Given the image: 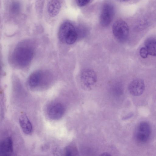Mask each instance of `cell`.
Instances as JSON below:
<instances>
[{
  "mask_svg": "<svg viewBox=\"0 0 156 156\" xmlns=\"http://www.w3.org/2000/svg\"><path fill=\"white\" fill-rule=\"evenodd\" d=\"M82 85L85 88H90L96 83L97 76L95 72L90 69H86L82 72L80 77Z\"/></svg>",
  "mask_w": 156,
  "mask_h": 156,
  "instance_id": "52a82bcc",
  "label": "cell"
},
{
  "mask_svg": "<svg viewBox=\"0 0 156 156\" xmlns=\"http://www.w3.org/2000/svg\"><path fill=\"white\" fill-rule=\"evenodd\" d=\"M118 0L121 2H126L130 0Z\"/></svg>",
  "mask_w": 156,
  "mask_h": 156,
  "instance_id": "e0dca14e",
  "label": "cell"
},
{
  "mask_svg": "<svg viewBox=\"0 0 156 156\" xmlns=\"http://www.w3.org/2000/svg\"><path fill=\"white\" fill-rule=\"evenodd\" d=\"M90 0H76V3L79 7H83L87 5Z\"/></svg>",
  "mask_w": 156,
  "mask_h": 156,
  "instance_id": "2e32d148",
  "label": "cell"
},
{
  "mask_svg": "<svg viewBox=\"0 0 156 156\" xmlns=\"http://www.w3.org/2000/svg\"><path fill=\"white\" fill-rule=\"evenodd\" d=\"M13 152V142L12 138L8 137L1 142L0 145V153L1 155L9 156Z\"/></svg>",
  "mask_w": 156,
  "mask_h": 156,
  "instance_id": "30bf717a",
  "label": "cell"
},
{
  "mask_svg": "<svg viewBox=\"0 0 156 156\" xmlns=\"http://www.w3.org/2000/svg\"><path fill=\"white\" fill-rule=\"evenodd\" d=\"M34 48L28 41L19 43L14 48L11 56V61L16 67L23 68L31 62L34 55Z\"/></svg>",
  "mask_w": 156,
  "mask_h": 156,
  "instance_id": "6da1fadb",
  "label": "cell"
},
{
  "mask_svg": "<svg viewBox=\"0 0 156 156\" xmlns=\"http://www.w3.org/2000/svg\"><path fill=\"white\" fill-rule=\"evenodd\" d=\"M47 74L41 70L36 71L33 73L29 77L28 82L29 86L36 88L48 80Z\"/></svg>",
  "mask_w": 156,
  "mask_h": 156,
  "instance_id": "ba28073f",
  "label": "cell"
},
{
  "mask_svg": "<svg viewBox=\"0 0 156 156\" xmlns=\"http://www.w3.org/2000/svg\"><path fill=\"white\" fill-rule=\"evenodd\" d=\"M61 4L58 0H51L47 5L48 11L49 16L51 17L56 16L59 12Z\"/></svg>",
  "mask_w": 156,
  "mask_h": 156,
  "instance_id": "7c38bea8",
  "label": "cell"
},
{
  "mask_svg": "<svg viewBox=\"0 0 156 156\" xmlns=\"http://www.w3.org/2000/svg\"><path fill=\"white\" fill-rule=\"evenodd\" d=\"M151 134V128L147 122H140L137 126L134 133L135 139L140 143H144L149 140Z\"/></svg>",
  "mask_w": 156,
  "mask_h": 156,
  "instance_id": "277c9868",
  "label": "cell"
},
{
  "mask_svg": "<svg viewBox=\"0 0 156 156\" xmlns=\"http://www.w3.org/2000/svg\"><path fill=\"white\" fill-rule=\"evenodd\" d=\"M65 108L61 103L54 102L49 104L46 108V113L48 117L52 120L60 119L63 115Z\"/></svg>",
  "mask_w": 156,
  "mask_h": 156,
  "instance_id": "8992f818",
  "label": "cell"
},
{
  "mask_svg": "<svg viewBox=\"0 0 156 156\" xmlns=\"http://www.w3.org/2000/svg\"><path fill=\"white\" fill-rule=\"evenodd\" d=\"M145 89L144 81L140 79H136L132 80L128 86L130 93L134 96H139L143 93Z\"/></svg>",
  "mask_w": 156,
  "mask_h": 156,
  "instance_id": "9c48e42d",
  "label": "cell"
},
{
  "mask_svg": "<svg viewBox=\"0 0 156 156\" xmlns=\"http://www.w3.org/2000/svg\"><path fill=\"white\" fill-rule=\"evenodd\" d=\"M19 122L20 126L24 133L29 134L32 132L33 130L32 125L25 114H23L20 116Z\"/></svg>",
  "mask_w": 156,
  "mask_h": 156,
  "instance_id": "8fae6325",
  "label": "cell"
},
{
  "mask_svg": "<svg viewBox=\"0 0 156 156\" xmlns=\"http://www.w3.org/2000/svg\"><path fill=\"white\" fill-rule=\"evenodd\" d=\"M78 36L77 30L71 23L65 22L60 27L58 37L62 42L68 44H72L76 42Z\"/></svg>",
  "mask_w": 156,
  "mask_h": 156,
  "instance_id": "7a4b0ae2",
  "label": "cell"
},
{
  "mask_svg": "<svg viewBox=\"0 0 156 156\" xmlns=\"http://www.w3.org/2000/svg\"><path fill=\"white\" fill-rule=\"evenodd\" d=\"M112 32L118 40L121 42L124 41L127 39L129 35V27L124 21L118 20L113 24Z\"/></svg>",
  "mask_w": 156,
  "mask_h": 156,
  "instance_id": "3957f363",
  "label": "cell"
},
{
  "mask_svg": "<svg viewBox=\"0 0 156 156\" xmlns=\"http://www.w3.org/2000/svg\"><path fill=\"white\" fill-rule=\"evenodd\" d=\"M64 153L66 155L68 156L76 155L78 154L77 149L72 146L67 147L65 149Z\"/></svg>",
  "mask_w": 156,
  "mask_h": 156,
  "instance_id": "5bb4252c",
  "label": "cell"
},
{
  "mask_svg": "<svg viewBox=\"0 0 156 156\" xmlns=\"http://www.w3.org/2000/svg\"><path fill=\"white\" fill-rule=\"evenodd\" d=\"M140 54L142 58H145L147 57L148 53L145 47H142L140 49Z\"/></svg>",
  "mask_w": 156,
  "mask_h": 156,
  "instance_id": "9a60e30c",
  "label": "cell"
},
{
  "mask_svg": "<svg viewBox=\"0 0 156 156\" xmlns=\"http://www.w3.org/2000/svg\"><path fill=\"white\" fill-rule=\"evenodd\" d=\"M145 45L148 54L156 56V38H150L147 39L145 41Z\"/></svg>",
  "mask_w": 156,
  "mask_h": 156,
  "instance_id": "4fadbf2b",
  "label": "cell"
},
{
  "mask_svg": "<svg viewBox=\"0 0 156 156\" xmlns=\"http://www.w3.org/2000/svg\"><path fill=\"white\" fill-rule=\"evenodd\" d=\"M115 8L111 4L106 3L103 5L100 17V22L103 27L108 26L112 21L115 14Z\"/></svg>",
  "mask_w": 156,
  "mask_h": 156,
  "instance_id": "5b68a950",
  "label": "cell"
}]
</instances>
